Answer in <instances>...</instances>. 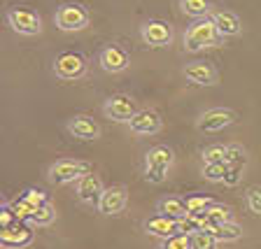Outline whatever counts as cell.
I'll use <instances>...</instances> for the list:
<instances>
[{"label": "cell", "mask_w": 261, "mask_h": 249, "mask_svg": "<svg viewBox=\"0 0 261 249\" xmlns=\"http://www.w3.org/2000/svg\"><path fill=\"white\" fill-rule=\"evenodd\" d=\"M54 219H56V207L51 203H44L42 207H38V210L33 212L31 222L35 226H49V224H54Z\"/></svg>", "instance_id": "obj_23"}, {"label": "cell", "mask_w": 261, "mask_h": 249, "mask_svg": "<svg viewBox=\"0 0 261 249\" xmlns=\"http://www.w3.org/2000/svg\"><path fill=\"white\" fill-rule=\"evenodd\" d=\"M191 238V249H217V240L212 233H205V231H198V233L189 235Z\"/></svg>", "instance_id": "obj_26"}, {"label": "cell", "mask_w": 261, "mask_h": 249, "mask_svg": "<svg viewBox=\"0 0 261 249\" xmlns=\"http://www.w3.org/2000/svg\"><path fill=\"white\" fill-rule=\"evenodd\" d=\"M212 235L217 242H236V240L243 238V226L236 222H224L212 231Z\"/></svg>", "instance_id": "obj_20"}, {"label": "cell", "mask_w": 261, "mask_h": 249, "mask_svg": "<svg viewBox=\"0 0 261 249\" xmlns=\"http://www.w3.org/2000/svg\"><path fill=\"white\" fill-rule=\"evenodd\" d=\"M68 130H70V135L80 137V140H96L100 135V126L87 117V114H80V117H72L68 121Z\"/></svg>", "instance_id": "obj_16"}, {"label": "cell", "mask_w": 261, "mask_h": 249, "mask_svg": "<svg viewBox=\"0 0 261 249\" xmlns=\"http://www.w3.org/2000/svg\"><path fill=\"white\" fill-rule=\"evenodd\" d=\"M210 19L222 38H233V35H240V31H243V23H240V19L233 12H226V10L210 12Z\"/></svg>", "instance_id": "obj_15"}, {"label": "cell", "mask_w": 261, "mask_h": 249, "mask_svg": "<svg viewBox=\"0 0 261 249\" xmlns=\"http://www.w3.org/2000/svg\"><path fill=\"white\" fill-rule=\"evenodd\" d=\"M16 222L14 217V210H12V205H3L0 207V228H5V226H12V224Z\"/></svg>", "instance_id": "obj_35"}, {"label": "cell", "mask_w": 261, "mask_h": 249, "mask_svg": "<svg viewBox=\"0 0 261 249\" xmlns=\"http://www.w3.org/2000/svg\"><path fill=\"white\" fill-rule=\"evenodd\" d=\"M140 38L149 47H166L173 42V28L166 21H147L140 28Z\"/></svg>", "instance_id": "obj_10"}, {"label": "cell", "mask_w": 261, "mask_h": 249, "mask_svg": "<svg viewBox=\"0 0 261 249\" xmlns=\"http://www.w3.org/2000/svg\"><path fill=\"white\" fill-rule=\"evenodd\" d=\"M179 233H185V235H194L201 231V222H198V217L196 214H189V217L185 219H179Z\"/></svg>", "instance_id": "obj_32"}, {"label": "cell", "mask_w": 261, "mask_h": 249, "mask_svg": "<svg viewBox=\"0 0 261 249\" xmlns=\"http://www.w3.org/2000/svg\"><path fill=\"white\" fill-rule=\"evenodd\" d=\"M147 233L154 235V238H161V240H168L173 238V235L179 233V224L175 222V219L170 217H163V214H159V217H152L149 222L145 224Z\"/></svg>", "instance_id": "obj_18"}, {"label": "cell", "mask_w": 261, "mask_h": 249, "mask_svg": "<svg viewBox=\"0 0 261 249\" xmlns=\"http://www.w3.org/2000/svg\"><path fill=\"white\" fill-rule=\"evenodd\" d=\"M0 207H3V198H0Z\"/></svg>", "instance_id": "obj_36"}, {"label": "cell", "mask_w": 261, "mask_h": 249, "mask_svg": "<svg viewBox=\"0 0 261 249\" xmlns=\"http://www.w3.org/2000/svg\"><path fill=\"white\" fill-rule=\"evenodd\" d=\"M159 212H161L163 217L175 219V222H179V219L189 217L187 203L182 201V198H175V196H170V198H163V201H159Z\"/></svg>", "instance_id": "obj_19"}, {"label": "cell", "mask_w": 261, "mask_h": 249, "mask_svg": "<svg viewBox=\"0 0 261 249\" xmlns=\"http://www.w3.org/2000/svg\"><path fill=\"white\" fill-rule=\"evenodd\" d=\"M35 233L33 228L26 226L23 222H14L12 226L0 228V247H7V249H23L33 242Z\"/></svg>", "instance_id": "obj_8"}, {"label": "cell", "mask_w": 261, "mask_h": 249, "mask_svg": "<svg viewBox=\"0 0 261 249\" xmlns=\"http://www.w3.org/2000/svg\"><path fill=\"white\" fill-rule=\"evenodd\" d=\"M236 121V114L226 107H212L205 109V112L198 117L196 121V128L201 133H217V130H224L226 126H231Z\"/></svg>", "instance_id": "obj_7"}, {"label": "cell", "mask_w": 261, "mask_h": 249, "mask_svg": "<svg viewBox=\"0 0 261 249\" xmlns=\"http://www.w3.org/2000/svg\"><path fill=\"white\" fill-rule=\"evenodd\" d=\"M179 7L187 16H194V19H207V14L212 12L207 0H179Z\"/></svg>", "instance_id": "obj_21"}, {"label": "cell", "mask_w": 261, "mask_h": 249, "mask_svg": "<svg viewBox=\"0 0 261 249\" xmlns=\"http://www.w3.org/2000/svg\"><path fill=\"white\" fill-rule=\"evenodd\" d=\"M91 173V165L84 161H75V158H61V161L49 165V182L51 184H70L77 182L82 175Z\"/></svg>", "instance_id": "obj_3"}, {"label": "cell", "mask_w": 261, "mask_h": 249, "mask_svg": "<svg viewBox=\"0 0 261 249\" xmlns=\"http://www.w3.org/2000/svg\"><path fill=\"white\" fill-rule=\"evenodd\" d=\"M21 198L28 203V205H33V207H35V210H38V207H42L44 203H49L47 193H44V191H40V189H28L26 193L21 196Z\"/></svg>", "instance_id": "obj_31"}, {"label": "cell", "mask_w": 261, "mask_h": 249, "mask_svg": "<svg viewBox=\"0 0 261 249\" xmlns=\"http://www.w3.org/2000/svg\"><path fill=\"white\" fill-rule=\"evenodd\" d=\"M126 203H128L126 186H108L103 191V196H100V201H98V210L108 214V217H114V214H119L124 210Z\"/></svg>", "instance_id": "obj_11"}, {"label": "cell", "mask_w": 261, "mask_h": 249, "mask_svg": "<svg viewBox=\"0 0 261 249\" xmlns=\"http://www.w3.org/2000/svg\"><path fill=\"white\" fill-rule=\"evenodd\" d=\"M222 40V35L217 33L212 19H198L196 23H191L189 31L185 33V49L187 51H201L205 47H215Z\"/></svg>", "instance_id": "obj_2"}, {"label": "cell", "mask_w": 261, "mask_h": 249, "mask_svg": "<svg viewBox=\"0 0 261 249\" xmlns=\"http://www.w3.org/2000/svg\"><path fill=\"white\" fill-rule=\"evenodd\" d=\"M54 72L56 77H61L65 81L80 79L87 72V59L82 54H77V51H63L54 61Z\"/></svg>", "instance_id": "obj_5"}, {"label": "cell", "mask_w": 261, "mask_h": 249, "mask_svg": "<svg viewBox=\"0 0 261 249\" xmlns=\"http://www.w3.org/2000/svg\"><path fill=\"white\" fill-rule=\"evenodd\" d=\"M128 126L138 135H154L161 130V117L154 109H138V114L128 121Z\"/></svg>", "instance_id": "obj_14"}, {"label": "cell", "mask_w": 261, "mask_h": 249, "mask_svg": "<svg viewBox=\"0 0 261 249\" xmlns=\"http://www.w3.org/2000/svg\"><path fill=\"white\" fill-rule=\"evenodd\" d=\"M226 161L222 163H203V177L207 179V182H224V177H226Z\"/></svg>", "instance_id": "obj_24"}, {"label": "cell", "mask_w": 261, "mask_h": 249, "mask_svg": "<svg viewBox=\"0 0 261 249\" xmlns=\"http://www.w3.org/2000/svg\"><path fill=\"white\" fill-rule=\"evenodd\" d=\"M226 165L228 168H245L247 165V152L240 145L226 147Z\"/></svg>", "instance_id": "obj_22"}, {"label": "cell", "mask_w": 261, "mask_h": 249, "mask_svg": "<svg viewBox=\"0 0 261 249\" xmlns=\"http://www.w3.org/2000/svg\"><path fill=\"white\" fill-rule=\"evenodd\" d=\"M12 210H14L16 222H31V219H33V212H35V207L28 205L23 198H19V201L12 203Z\"/></svg>", "instance_id": "obj_29"}, {"label": "cell", "mask_w": 261, "mask_h": 249, "mask_svg": "<svg viewBox=\"0 0 261 249\" xmlns=\"http://www.w3.org/2000/svg\"><path fill=\"white\" fill-rule=\"evenodd\" d=\"M89 10L82 5H61L54 14V21L61 31L72 33V31H82L89 26Z\"/></svg>", "instance_id": "obj_4"}, {"label": "cell", "mask_w": 261, "mask_h": 249, "mask_svg": "<svg viewBox=\"0 0 261 249\" xmlns=\"http://www.w3.org/2000/svg\"><path fill=\"white\" fill-rule=\"evenodd\" d=\"M243 173H245V168H228V170H226V177H224V184H226V186L240 184V179H243Z\"/></svg>", "instance_id": "obj_34"}, {"label": "cell", "mask_w": 261, "mask_h": 249, "mask_svg": "<svg viewBox=\"0 0 261 249\" xmlns=\"http://www.w3.org/2000/svg\"><path fill=\"white\" fill-rule=\"evenodd\" d=\"M173 161H175L173 149H168V147H163V145L152 147L145 156V179L152 182V184H163Z\"/></svg>", "instance_id": "obj_1"}, {"label": "cell", "mask_w": 261, "mask_h": 249, "mask_svg": "<svg viewBox=\"0 0 261 249\" xmlns=\"http://www.w3.org/2000/svg\"><path fill=\"white\" fill-rule=\"evenodd\" d=\"M185 203H187V210H189V214H198V212H205L207 207L212 205V201L207 198V196H189Z\"/></svg>", "instance_id": "obj_28"}, {"label": "cell", "mask_w": 261, "mask_h": 249, "mask_svg": "<svg viewBox=\"0 0 261 249\" xmlns=\"http://www.w3.org/2000/svg\"><path fill=\"white\" fill-rule=\"evenodd\" d=\"M7 23L19 35H40V31H42V19L33 10H10Z\"/></svg>", "instance_id": "obj_9"}, {"label": "cell", "mask_w": 261, "mask_h": 249, "mask_svg": "<svg viewBox=\"0 0 261 249\" xmlns=\"http://www.w3.org/2000/svg\"><path fill=\"white\" fill-rule=\"evenodd\" d=\"M185 75L189 81L201 84V87H212V84H217V72H215V68H212L210 63H203V61L189 63L185 68Z\"/></svg>", "instance_id": "obj_17"}, {"label": "cell", "mask_w": 261, "mask_h": 249, "mask_svg": "<svg viewBox=\"0 0 261 249\" xmlns=\"http://www.w3.org/2000/svg\"><path fill=\"white\" fill-rule=\"evenodd\" d=\"M159 249H191V238L185 233H177V235H173V238L163 240V242L159 244Z\"/></svg>", "instance_id": "obj_30"}, {"label": "cell", "mask_w": 261, "mask_h": 249, "mask_svg": "<svg viewBox=\"0 0 261 249\" xmlns=\"http://www.w3.org/2000/svg\"><path fill=\"white\" fill-rule=\"evenodd\" d=\"M77 198H80L82 203H87V205H98V201H100V196H103V182H100V177L93 173H87L82 175L80 179H77Z\"/></svg>", "instance_id": "obj_12"}, {"label": "cell", "mask_w": 261, "mask_h": 249, "mask_svg": "<svg viewBox=\"0 0 261 249\" xmlns=\"http://www.w3.org/2000/svg\"><path fill=\"white\" fill-rule=\"evenodd\" d=\"M205 217L210 219V222H215L219 226V224L224 222H231V210H228L226 205H219V203H212L210 207L205 210Z\"/></svg>", "instance_id": "obj_25"}, {"label": "cell", "mask_w": 261, "mask_h": 249, "mask_svg": "<svg viewBox=\"0 0 261 249\" xmlns=\"http://www.w3.org/2000/svg\"><path fill=\"white\" fill-rule=\"evenodd\" d=\"M226 161V147L224 145H210L203 149V163H222Z\"/></svg>", "instance_id": "obj_27"}, {"label": "cell", "mask_w": 261, "mask_h": 249, "mask_svg": "<svg viewBox=\"0 0 261 249\" xmlns=\"http://www.w3.org/2000/svg\"><path fill=\"white\" fill-rule=\"evenodd\" d=\"M103 112L108 119L117 121V124H128L138 114V107H136V100L130 96H112L105 100Z\"/></svg>", "instance_id": "obj_6"}, {"label": "cell", "mask_w": 261, "mask_h": 249, "mask_svg": "<svg viewBox=\"0 0 261 249\" xmlns=\"http://www.w3.org/2000/svg\"><path fill=\"white\" fill-rule=\"evenodd\" d=\"M98 63H100V68H103L105 72L117 75V72H124L126 68H128L130 59L121 47H117V44H108V47H103L100 56H98Z\"/></svg>", "instance_id": "obj_13"}, {"label": "cell", "mask_w": 261, "mask_h": 249, "mask_svg": "<svg viewBox=\"0 0 261 249\" xmlns=\"http://www.w3.org/2000/svg\"><path fill=\"white\" fill-rule=\"evenodd\" d=\"M245 201H247V207H250L254 214H261V189H250Z\"/></svg>", "instance_id": "obj_33"}]
</instances>
